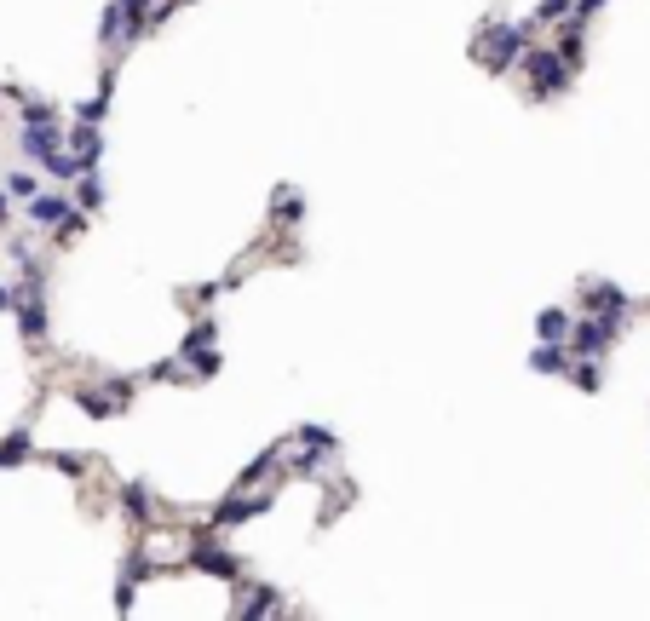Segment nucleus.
Here are the masks:
<instances>
[{"label":"nucleus","instance_id":"1","mask_svg":"<svg viewBox=\"0 0 650 621\" xmlns=\"http://www.w3.org/2000/svg\"><path fill=\"white\" fill-rule=\"evenodd\" d=\"M35 219H41V225H58V219H70V207H64V202H41V207H35Z\"/></svg>","mask_w":650,"mask_h":621}]
</instances>
